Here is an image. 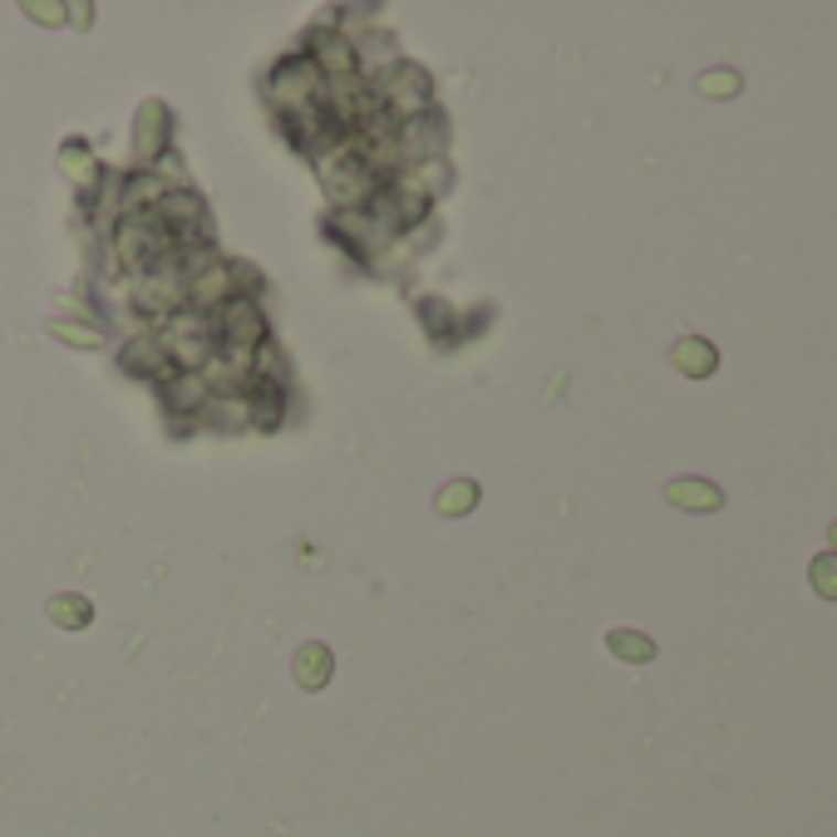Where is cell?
I'll return each instance as SVG.
<instances>
[{
  "label": "cell",
  "instance_id": "obj_1",
  "mask_svg": "<svg viewBox=\"0 0 837 837\" xmlns=\"http://www.w3.org/2000/svg\"><path fill=\"white\" fill-rule=\"evenodd\" d=\"M321 178H325V193H331V203L350 212L360 203H369L375 197V173L365 168V158L355 153V143H331V153L321 158Z\"/></svg>",
  "mask_w": 837,
  "mask_h": 837
},
{
  "label": "cell",
  "instance_id": "obj_2",
  "mask_svg": "<svg viewBox=\"0 0 837 837\" xmlns=\"http://www.w3.org/2000/svg\"><path fill=\"white\" fill-rule=\"evenodd\" d=\"M212 321L203 311H178L163 321V335H158V345H163V355L173 360V365L183 369H203L212 360Z\"/></svg>",
  "mask_w": 837,
  "mask_h": 837
},
{
  "label": "cell",
  "instance_id": "obj_3",
  "mask_svg": "<svg viewBox=\"0 0 837 837\" xmlns=\"http://www.w3.org/2000/svg\"><path fill=\"white\" fill-rule=\"evenodd\" d=\"M271 99L286 114H311L325 104V79L315 69V60H286V65L271 74Z\"/></svg>",
  "mask_w": 837,
  "mask_h": 837
},
{
  "label": "cell",
  "instance_id": "obj_4",
  "mask_svg": "<svg viewBox=\"0 0 837 837\" xmlns=\"http://www.w3.org/2000/svg\"><path fill=\"white\" fill-rule=\"evenodd\" d=\"M217 331L227 350H247L251 355V345H267V315H261V305L251 296H232L217 315Z\"/></svg>",
  "mask_w": 837,
  "mask_h": 837
},
{
  "label": "cell",
  "instance_id": "obj_5",
  "mask_svg": "<svg viewBox=\"0 0 837 837\" xmlns=\"http://www.w3.org/2000/svg\"><path fill=\"white\" fill-rule=\"evenodd\" d=\"M389 119L399 124H419L423 114H429V74H423L419 65H399L395 79H389Z\"/></svg>",
  "mask_w": 837,
  "mask_h": 837
},
{
  "label": "cell",
  "instance_id": "obj_6",
  "mask_svg": "<svg viewBox=\"0 0 837 837\" xmlns=\"http://www.w3.org/2000/svg\"><path fill=\"white\" fill-rule=\"evenodd\" d=\"M197 375L207 379V389L237 395L242 385H251V355H247V350H222V355H212Z\"/></svg>",
  "mask_w": 837,
  "mask_h": 837
},
{
  "label": "cell",
  "instance_id": "obj_7",
  "mask_svg": "<svg viewBox=\"0 0 837 837\" xmlns=\"http://www.w3.org/2000/svg\"><path fill=\"white\" fill-rule=\"evenodd\" d=\"M665 497H670L675 507H685V513H719V507H725V493L705 479H670L665 483Z\"/></svg>",
  "mask_w": 837,
  "mask_h": 837
},
{
  "label": "cell",
  "instance_id": "obj_8",
  "mask_svg": "<svg viewBox=\"0 0 837 837\" xmlns=\"http://www.w3.org/2000/svg\"><path fill=\"white\" fill-rule=\"evenodd\" d=\"M163 399L178 409V415H193V409H203V399H207V379L197 375V369H178L173 379H163Z\"/></svg>",
  "mask_w": 837,
  "mask_h": 837
},
{
  "label": "cell",
  "instance_id": "obj_9",
  "mask_svg": "<svg viewBox=\"0 0 837 837\" xmlns=\"http://www.w3.org/2000/svg\"><path fill=\"white\" fill-rule=\"evenodd\" d=\"M311 45H315V55H321V65H315V69L335 74V79H350V74H355L360 55H355V45H350V40H341V35H315Z\"/></svg>",
  "mask_w": 837,
  "mask_h": 837
},
{
  "label": "cell",
  "instance_id": "obj_10",
  "mask_svg": "<svg viewBox=\"0 0 837 837\" xmlns=\"http://www.w3.org/2000/svg\"><path fill=\"white\" fill-rule=\"evenodd\" d=\"M715 365H719V355L709 341H695V335L690 341H675V369H680L685 379H709Z\"/></svg>",
  "mask_w": 837,
  "mask_h": 837
},
{
  "label": "cell",
  "instance_id": "obj_11",
  "mask_svg": "<svg viewBox=\"0 0 837 837\" xmlns=\"http://www.w3.org/2000/svg\"><path fill=\"white\" fill-rule=\"evenodd\" d=\"M257 385H251V409H247V419H257V429H277L281 423V389H277V379H267V375H251Z\"/></svg>",
  "mask_w": 837,
  "mask_h": 837
},
{
  "label": "cell",
  "instance_id": "obj_12",
  "mask_svg": "<svg viewBox=\"0 0 837 837\" xmlns=\"http://www.w3.org/2000/svg\"><path fill=\"white\" fill-rule=\"evenodd\" d=\"M296 680H301L305 690H321V685L331 680V651H325V645H301V655H296Z\"/></svg>",
  "mask_w": 837,
  "mask_h": 837
},
{
  "label": "cell",
  "instance_id": "obj_13",
  "mask_svg": "<svg viewBox=\"0 0 837 837\" xmlns=\"http://www.w3.org/2000/svg\"><path fill=\"white\" fill-rule=\"evenodd\" d=\"M124 365L139 369V375H163L168 355H163V345H158V335H139V341L124 350Z\"/></svg>",
  "mask_w": 837,
  "mask_h": 837
},
{
  "label": "cell",
  "instance_id": "obj_14",
  "mask_svg": "<svg viewBox=\"0 0 837 837\" xmlns=\"http://www.w3.org/2000/svg\"><path fill=\"white\" fill-rule=\"evenodd\" d=\"M45 611H50V621H55V626H65V631H84L94 621L89 597H55Z\"/></svg>",
  "mask_w": 837,
  "mask_h": 837
},
{
  "label": "cell",
  "instance_id": "obj_15",
  "mask_svg": "<svg viewBox=\"0 0 837 837\" xmlns=\"http://www.w3.org/2000/svg\"><path fill=\"white\" fill-rule=\"evenodd\" d=\"M607 645H611V655H621V661H631V665L655 661V645L645 641V635H635V631H611Z\"/></svg>",
  "mask_w": 837,
  "mask_h": 837
},
{
  "label": "cell",
  "instance_id": "obj_16",
  "mask_svg": "<svg viewBox=\"0 0 837 837\" xmlns=\"http://www.w3.org/2000/svg\"><path fill=\"white\" fill-rule=\"evenodd\" d=\"M808 581H813V591H818V597L837 601V557H833V552H828V557H813Z\"/></svg>",
  "mask_w": 837,
  "mask_h": 837
},
{
  "label": "cell",
  "instance_id": "obj_17",
  "mask_svg": "<svg viewBox=\"0 0 837 837\" xmlns=\"http://www.w3.org/2000/svg\"><path fill=\"white\" fill-rule=\"evenodd\" d=\"M473 497H479V483H449V489H443V497H439V513H449V517L469 513Z\"/></svg>",
  "mask_w": 837,
  "mask_h": 837
},
{
  "label": "cell",
  "instance_id": "obj_18",
  "mask_svg": "<svg viewBox=\"0 0 837 837\" xmlns=\"http://www.w3.org/2000/svg\"><path fill=\"white\" fill-rule=\"evenodd\" d=\"M699 94H709V99H719V94H739V74L734 69L705 74V79H699Z\"/></svg>",
  "mask_w": 837,
  "mask_h": 837
},
{
  "label": "cell",
  "instance_id": "obj_19",
  "mask_svg": "<svg viewBox=\"0 0 837 837\" xmlns=\"http://www.w3.org/2000/svg\"><path fill=\"white\" fill-rule=\"evenodd\" d=\"M60 335H65L69 345H84V350H94L99 345V331H89V325H55Z\"/></svg>",
  "mask_w": 837,
  "mask_h": 837
},
{
  "label": "cell",
  "instance_id": "obj_20",
  "mask_svg": "<svg viewBox=\"0 0 837 837\" xmlns=\"http://www.w3.org/2000/svg\"><path fill=\"white\" fill-rule=\"evenodd\" d=\"M65 168H69V173H84V178H94V158H89V153L79 158V148H65Z\"/></svg>",
  "mask_w": 837,
  "mask_h": 837
},
{
  "label": "cell",
  "instance_id": "obj_21",
  "mask_svg": "<svg viewBox=\"0 0 837 837\" xmlns=\"http://www.w3.org/2000/svg\"><path fill=\"white\" fill-rule=\"evenodd\" d=\"M828 543H833V557H837V523L828 527Z\"/></svg>",
  "mask_w": 837,
  "mask_h": 837
}]
</instances>
